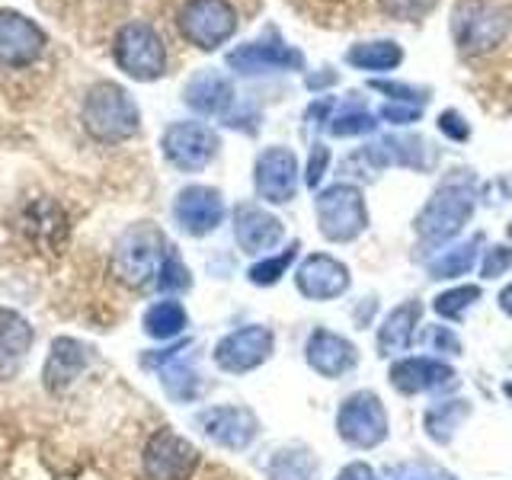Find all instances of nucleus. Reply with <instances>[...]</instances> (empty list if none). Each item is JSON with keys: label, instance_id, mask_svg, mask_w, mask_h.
<instances>
[{"label": "nucleus", "instance_id": "f257e3e1", "mask_svg": "<svg viewBox=\"0 0 512 480\" xmlns=\"http://www.w3.org/2000/svg\"><path fill=\"white\" fill-rule=\"evenodd\" d=\"M170 244L160 228L151 221H138L128 231L119 234L116 247H112V276L128 288H144L157 282L160 266L170 256Z\"/></svg>", "mask_w": 512, "mask_h": 480}, {"label": "nucleus", "instance_id": "f03ea898", "mask_svg": "<svg viewBox=\"0 0 512 480\" xmlns=\"http://www.w3.org/2000/svg\"><path fill=\"white\" fill-rule=\"evenodd\" d=\"M80 119H84V128L90 138L103 141V144H119L138 132L141 112L132 96H128L119 84L103 80V84H93L87 90Z\"/></svg>", "mask_w": 512, "mask_h": 480}, {"label": "nucleus", "instance_id": "7ed1b4c3", "mask_svg": "<svg viewBox=\"0 0 512 480\" xmlns=\"http://www.w3.org/2000/svg\"><path fill=\"white\" fill-rule=\"evenodd\" d=\"M468 183H471V176L468 180H448L436 196L423 205L420 218H416V234L429 240V244H442V240L455 237L474 212V196Z\"/></svg>", "mask_w": 512, "mask_h": 480}, {"label": "nucleus", "instance_id": "20e7f679", "mask_svg": "<svg viewBox=\"0 0 512 480\" xmlns=\"http://www.w3.org/2000/svg\"><path fill=\"white\" fill-rule=\"evenodd\" d=\"M314 208H317L320 234H324L327 240H333V244H346V240H356L365 231V224H368L365 199H362V192L352 186V183L327 186L317 196Z\"/></svg>", "mask_w": 512, "mask_h": 480}, {"label": "nucleus", "instance_id": "39448f33", "mask_svg": "<svg viewBox=\"0 0 512 480\" xmlns=\"http://www.w3.org/2000/svg\"><path fill=\"white\" fill-rule=\"evenodd\" d=\"M116 64L135 80H157L167 71V48L157 29L148 23H128L116 32L112 42Z\"/></svg>", "mask_w": 512, "mask_h": 480}, {"label": "nucleus", "instance_id": "423d86ee", "mask_svg": "<svg viewBox=\"0 0 512 480\" xmlns=\"http://www.w3.org/2000/svg\"><path fill=\"white\" fill-rule=\"evenodd\" d=\"M176 23L186 42L202 52H215L237 32V10L228 0H186Z\"/></svg>", "mask_w": 512, "mask_h": 480}, {"label": "nucleus", "instance_id": "0eeeda50", "mask_svg": "<svg viewBox=\"0 0 512 480\" xmlns=\"http://www.w3.org/2000/svg\"><path fill=\"white\" fill-rule=\"evenodd\" d=\"M455 42L461 45V52L468 55H484L493 45H500L509 32V13L500 4L490 0H468L455 13Z\"/></svg>", "mask_w": 512, "mask_h": 480}, {"label": "nucleus", "instance_id": "6e6552de", "mask_svg": "<svg viewBox=\"0 0 512 480\" xmlns=\"http://www.w3.org/2000/svg\"><path fill=\"white\" fill-rule=\"evenodd\" d=\"M336 432L352 448H375L388 439V413L378 394L359 391L346 397V404L336 413Z\"/></svg>", "mask_w": 512, "mask_h": 480}, {"label": "nucleus", "instance_id": "1a4fd4ad", "mask_svg": "<svg viewBox=\"0 0 512 480\" xmlns=\"http://www.w3.org/2000/svg\"><path fill=\"white\" fill-rule=\"evenodd\" d=\"M141 461L148 480H189V474L199 464V452L196 445L176 436L173 429H157L144 445Z\"/></svg>", "mask_w": 512, "mask_h": 480}, {"label": "nucleus", "instance_id": "9d476101", "mask_svg": "<svg viewBox=\"0 0 512 480\" xmlns=\"http://www.w3.org/2000/svg\"><path fill=\"white\" fill-rule=\"evenodd\" d=\"M160 148L164 157L173 167L180 170H202L215 160L218 154V135L202 122H176L170 125L164 138H160Z\"/></svg>", "mask_w": 512, "mask_h": 480}, {"label": "nucleus", "instance_id": "9b49d317", "mask_svg": "<svg viewBox=\"0 0 512 480\" xmlns=\"http://www.w3.org/2000/svg\"><path fill=\"white\" fill-rule=\"evenodd\" d=\"M253 186L263 202L272 205L292 202L298 192V157L288 148H266L256 157Z\"/></svg>", "mask_w": 512, "mask_h": 480}, {"label": "nucleus", "instance_id": "f8f14e48", "mask_svg": "<svg viewBox=\"0 0 512 480\" xmlns=\"http://www.w3.org/2000/svg\"><path fill=\"white\" fill-rule=\"evenodd\" d=\"M272 343L276 340H272V333L266 327L234 330L215 346V365L221 372H231V375L253 372L256 365H263L272 356Z\"/></svg>", "mask_w": 512, "mask_h": 480}, {"label": "nucleus", "instance_id": "ddd939ff", "mask_svg": "<svg viewBox=\"0 0 512 480\" xmlns=\"http://www.w3.org/2000/svg\"><path fill=\"white\" fill-rule=\"evenodd\" d=\"M45 52V32L23 13L0 10V64L26 68Z\"/></svg>", "mask_w": 512, "mask_h": 480}, {"label": "nucleus", "instance_id": "4468645a", "mask_svg": "<svg viewBox=\"0 0 512 480\" xmlns=\"http://www.w3.org/2000/svg\"><path fill=\"white\" fill-rule=\"evenodd\" d=\"M173 215L180 221V228L192 237L212 234L224 221L221 192L212 186H186L173 202Z\"/></svg>", "mask_w": 512, "mask_h": 480}, {"label": "nucleus", "instance_id": "2eb2a0df", "mask_svg": "<svg viewBox=\"0 0 512 480\" xmlns=\"http://www.w3.org/2000/svg\"><path fill=\"white\" fill-rule=\"evenodd\" d=\"M298 292L311 301H333L349 288V269L327 253L308 256L295 272Z\"/></svg>", "mask_w": 512, "mask_h": 480}, {"label": "nucleus", "instance_id": "dca6fc26", "mask_svg": "<svg viewBox=\"0 0 512 480\" xmlns=\"http://www.w3.org/2000/svg\"><path fill=\"white\" fill-rule=\"evenodd\" d=\"M228 68L237 74H263V71H301L304 55L282 42H247L228 55Z\"/></svg>", "mask_w": 512, "mask_h": 480}, {"label": "nucleus", "instance_id": "f3484780", "mask_svg": "<svg viewBox=\"0 0 512 480\" xmlns=\"http://www.w3.org/2000/svg\"><path fill=\"white\" fill-rule=\"evenodd\" d=\"M93 362V349L80 340H71V336H58L48 349V359H45V388L52 394H61L64 388L87 372V365Z\"/></svg>", "mask_w": 512, "mask_h": 480}, {"label": "nucleus", "instance_id": "a211bd4d", "mask_svg": "<svg viewBox=\"0 0 512 480\" xmlns=\"http://www.w3.org/2000/svg\"><path fill=\"white\" fill-rule=\"evenodd\" d=\"M199 426L221 448H247L256 436V416L244 407H212L199 413Z\"/></svg>", "mask_w": 512, "mask_h": 480}, {"label": "nucleus", "instance_id": "6ab92c4d", "mask_svg": "<svg viewBox=\"0 0 512 480\" xmlns=\"http://www.w3.org/2000/svg\"><path fill=\"white\" fill-rule=\"evenodd\" d=\"M282 221L260 205H240L234 212V237L244 253H266L282 240Z\"/></svg>", "mask_w": 512, "mask_h": 480}, {"label": "nucleus", "instance_id": "aec40b11", "mask_svg": "<svg viewBox=\"0 0 512 480\" xmlns=\"http://www.w3.org/2000/svg\"><path fill=\"white\" fill-rule=\"evenodd\" d=\"M359 352L349 340L336 336L330 330H314L308 340V365L314 368L317 375L324 378H340L346 375L352 365H356Z\"/></svg>", "mask_w": 512, "mask_h": 480}, {"label": "nucleus", "instance_id": "412c9836", "mask_svg": "<svg viewBox=\"0 0 512 480\" xmlns=\"http://www.w3.org/2000/svg\"><path fill=\"white\" fill-rule=\"evenodd\" d=\"M32 324L10 308H0V378H13L23 368L26 352L32 349Z\"/></svg>", "mask_w": 512, "mask_h": 480}, {"label": "nucleus", "instance_id": "4be33fe9", "mask_svg": "<svg viewBox=\"0 0 512 480\" xmlns=\"http://www.w3.org/2000/svg\"><path fill=\"white\" fill-rule=\"evenodd\" d=\"M183 100L192 112H199V116H221V112L234 103V87H231V80L218 71H199L186 84Z\"/></svg>", "mask_w": 512, "mask_h": 480}, {"label": "nucleus", "instance_id": "5701e85b", "mask_svg": "<svg viewBox=\"0 0 512 480\" xmlns=\"http://www.w3.org/2000/svg\"><path fill=\"white\" fill-rule=\"evenodd\" d=\"M452 378V368L429 359V356H420V359H404L391 368V381L397 384L404 394H420V391H429V388H439L442 381Z\"/></svg>", "mask_w": 512, "mask_h": 480}, {"label": "nucleus", "instance_id": "b1692460", "mask_svg": "<svg viewBox=\"0 0 512 480\" xmlns=\"http://www.w3.org/2000/svg\"><path fill=\"white\" fill-rule=\"evenodd\" d=\"M420 304L416 301H407L394 308L388 317H384V324L378 330V349L381 356H394V352H404L410 343H413V333H416V320H420Z\"/></svg>", "mask_w": 512, "mask_h": 480}, {"label": "nucleus", "instance_id": "393cba45", "mask_svg": "<svg viewBox=\"0 0 512 480\" xmlns=\"http://www.w3.org/2000/svg\"><path fill=\"white\" fill-rule=\"evenodd\" d=\"M26 231H29V237H36L45 250L61 247L64 234H68V218H64V212L52 199H45V202H36L29 208Z\"/></svg>", "mask_w": 512, "mask_h": 480}, {"label": "nucleus", "instance_id": "a878e982", "mask_svg": "<svg viewBox=\"0 0 512 480\" xmlns=\"http://www.w3.org/2000/svg\"><path fill=\"white\" fill-rule=\"evenodd\" d=\"M346 61L356 71H391L404 61V48L391 39H378V42H359L346 52Z\"/></svg>", "mask_w": 512, "mask_h": 480}, {"label": "nucleus", "instance_id": "bb28decb", "mask_svg": "<svg viewBox=\"0 0 512 480\" xmlns=\"http://www.w3.org/2000/svg\"><path fill=\"white\" fill-rule=\"evenodd\" d=\"M189 324V314L180 301H157L148 308L144 314V333L154 336V340H173V336H180Z\"/></svg>", "mask_w": 512, "mask_h": 480}, {"label": "nucleus", "instance_id": "cd10ccee", "mask_svg": "<svg viewBox=\"0 0 512 480\" xmlns=\"http://www.w3.org/2000/svg\"><path fill=\"white\" fill-rule=\"evenodd\" d=\"M480 240L484 237H471V244H461V247H455V250H445L436 263L429 266V272L436 279H458V276H464L474 263H477V247H480Z\"/></svg>", "mask_w": 512, "mask_h": 480}, {"label": "nucleus", "instance_id": "c85d7f7f", "mask_svg": "<svg viewBox=\"0 0 512 480\" xmlns=\"http://www.w3.org/2000/svg\"><path fill=\"white\" fill-rule=\"evenodd\" d=\"M468 413V407L461 404V400H448V404H442V407H432L429 413H426V429H429V436L432 439H442V426H445V442L452 439V432H455V426H458V420L461 416Z\"/></svg>", "mask_w": 512, "mask_h": 480}, {"label": "nucleus", "instance_id": "c756f323", "mask_svg": "<svg viewBox=\"0 0 512 480\" xmlns=\"http://www.w3.org/2000/svg\"><path fill=\"white\" fill-rule=\"evenodd\" d=\"M375 128V116L365 109H356V106H346L343 112H336L330 119V132L336 138H349V135H365Z\"/></svg>", "mask_w": 512, "mask_h": 480}, {"label": "nucleus", "instance_id": "7c9ffc66", "mask_svg": "<svg viewBox=\"0 0 512 480\" xmlns=\"http://www.w3.org/2000/svg\"><path fill=\"white\" fill-rule=\"evenodd\" d=\"M298 256V244H292L288 250H282L279 256H266L263 263H256L250 269V282L253 285H276L282 276H285V269L292 266V260Z\"/></svg>", "mask_w": 512, "mask_h": 480}, {"label": "nucleus", "instance_id": "2f4dec72", "mask_svg": "<svg viewBox=\"0 0 512 480\" xmlns=\"http://www.w3.org/2000/svg\"><path fill=\"white\" fill-rule=\"evenodd\" d=\"M477 298H480V288H477V285L452 288V292H442V295L436 298V314H442V317H448V320H458Z\"/></svg>", "mask_w": 512, "mask_h": 480}, {"label": "nucleus", "instance_id": "473e14b6", "mask_svg": "<svg viewBox=\"0 0 512 480\" xmlns=\"http://www.w3.org/2000/svg\"><path fill=\"white\" fill-rule=\"evenodd\" d=\"M160 292H186L189 288V269L186 263L180 260V253L170 250V256L164 260V266H160V276L154 282Z\"/></svg>", "mask_w": 512, "mask_h": 480}, {"label": "nucleus", "instance_id": "72a5a7b5", "mask_svg": "<svg viewBox=\"0 0 512 480\" xmlns=\"http://www.w3.org/2000/svg\"><path fill=\"white\" fill-rule=\"evenodd\" d=\"M439 0H381V7L384 13H391L394 20L400 23H416V20H423V16L436 7Z\"/></svg>", "mask_w": 512, "mask_h": 480}, {"label": "nucleus", "instance_id": "f704fd0d", "mask_svg": "<svg viewBox=\"0 0 512 480\" xmlns=\"http://www.w3.org/2000/svg\"><path fill=\"white\" fill-rule=\"evenodd\" d=\"M509 266H512V250L509 247H490L480 272H484V279H496V276H503Z\"/></svg>", "mask_w": 512, "mask_h": 480}, {"label": "nucleus", "instance_id": "c9c22d12", "mask_svg": "<svg viewBox=\"0 0 512 480\" xmlns=\"http://www.w3.org/2000/svg\"><path fill=\"white\" fill-rule=\"evenodd\" d=\"M327 164H330V151L324 148V144H314L311 160H308V170H304V183H308L311 189H314V186H320V180H324Z\"/></svg>", "mask_w": 512, "mask_h": 480}, {"label": "nucleus", "instance_id": "e433bc0d", "mask_svg": "<svg viewBox=\"0 0 512 480\" xmlns=\"http://www.w3.org/2000/svg\"><path fill=\"white\" fill-rule=\"evenodd\" d=\"M439 132L448 135L452 141H468L471 138V125L464 122L455 109H448V112H442V116H439Z\"/></svg>", "mask_w": 512, "mask_h": 480}, {"label": "nucleus", "instance_id": "4c0bfd02", "mask_svg": "<svg viewBox=\"0 0 512 480\" xmlns=\"http://www.w3.org/2000/svg\"><path fill=\"white\" fill-rule=\"evenodd\" d=\"M381 119H388L391 125H410V122H420V109H416V106H397V103H391V106L381 109Z\"/></svg>", "mask_w": 512, "mask_h": 480}, {"label": "nucleus", "instance_id": "58836bf2", "mask_svg": "<svg viewBox=\"0 0 512 480\" xmlns=\"http://www.w3.org/2000/svg\"><path fill=\"white\" fill-rule=\"evenodd\" d=\"M372 87L381 90V93H388V96H394V100H407V103L420 100V103H426V96H423V93H416V90L407 87V84H384V80H375Z\"/></svg>", "mask_w": 512, "mask_h": 480}, {"label": "nucleus", "instance_id": "ea45409f", "mask_svg": "<svg viewBox=\"0 0 512 480\" xmlns=\"http://www.w3.org/2000/svg\"><path fill=\"white\" fill-rule=\"evenodd\" d=\"M336 480H375V471L368 468V464L356 461V464H346V468L340 471V477Z\"/></svg>", "mask_w": 512, "mask_h": 480}, {"label": "nucleus", "instance_id": "a19ab883", "mask_svg": "<svg viewBox=\"0 0 512 480\" xmlns=\"http://www.w3.org/2000/svg\"><path fill=\"white\" fill-rule=\"evenodd\" d=\"M391 480H429V474L420 471V468H410V464H404V468H397L391 474Z\"/></svg>", "mask_w": 512, "mask_h": 480}, {"label": "nucleus", "instance_id": "79ce46f5", "mask_svg": "<svg viewBox=\"0 0 512 480\" xmlns=\"http://www.w3.org/2000/svg\"><path fill=\"white\" fill-rule=\"evenodd\" d=\"M500 308L512 317V282H509V285L503 288V292H500Z\"/></svg>", "mask_w": 512, "mask_h": 480}, {"label": "nucleus", "instance_id": "37998d69", "mask_svg": "<svg viewBox=\"0 0 512 480\" xmlns=\"http://www.w3.org/2000/svg\"><path fill=\"white\" fill-rule=\"evenodd\" d=\"M506 394H509V397H512V384H506Z\"/></svg>", "mask_w": 512, "mask_h": 480}, {"label": "nucleus", "instance_id": "c03bdc74", "mask_svg": "<svg viewBox=\"0 0 512 480\" xmlns=\"http://www.w3.org/2000/svg\"><path fill=\"white\" fill-rule=\"evenodd\" d=\"M509 240H512V221H509Z\"/></svg>", "mask_w": 512, "mask_h": 480}]
</instances>
